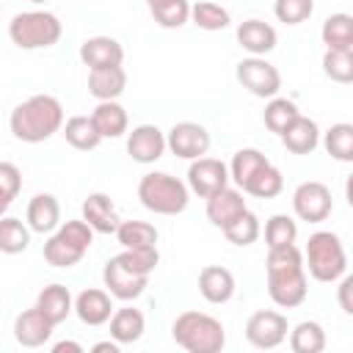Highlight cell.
<instances>
[{"label": "cell", "instance_id": "1", "mask_svg": "<svg viewBox=\"0 0 353 353\" xmlns=\"http://www.w3.org/2000/svg\"><path fill=\"white\" fill-rule=\"evenodd\" d=\"M309 281H306V268H303V254L301 248L284 245V248H270L268 251V295L276 306L281 309H295L306 301Z\"/></svg>", "mask_w": 353, "mask_h": 353}, {"label": "cell", "instance_id": "2", "mask_svg": "<svg viewBox=\"0 0 353 353\" xmlns=\"http://www.w3.org/2000/svg\"><path fill=\"white\" fill-rule=\"evenodd\" d=\"M8 127L22 143H41L63 127V108L52 94H36L11 110Z\"/></svg>", "mask_w": 353, "mask_h": 353}, {"label": "cell", "instance_id": "3", "mask_svg": "<svg viewBox=\"0 0 353 353\" xmlns=\"http://www.w3.org/2000/svg\"><path fill=\"white\" fill-rule=\"evenodd\" d=\"M171 336L179 347H185L188 353H221L226 345V331L223 323L215 320L212 314L204 312H182L174 325H171Z\"/></svg>", "mask_w": 353, "mask_h": 353}, {"label": "cell", "instance_id": "4", "mask_svg": "<svg viewBox=\"0 0 353 353\" xmlns=\"http://www.w3.org/2000/svg\"><path fill=\"white\" fill-rule=\"evenodd\" d=\"M301 254H303V268L317 281H325V284L339 281L347 270L345 245L334 232H314L306 240V248Z\"/></svg>", "mask_w": 353, "mask_h": 353}, {"label": "cell", "instance_id": "5", "mask_svg": "<svg viewBox=\"0 0 353 353\" xmlns=\"http://www.w3.org/2000/svg\"><path fill=\"white\" fill-rule=\"evenodd\" d=\"M138 199L149 212L179 215L188 207V185L165 171L143 174L138 182Z\"/></svg>", "mask_w": 353, "mask_h": 353}, {"label": "cell", "instance_id": "6", "mask_svg": "<svg viewBox=\"0 0 353 353\" xmlns=\"http://www.w3.org/2000/svg\"><path fill=\"white\" fill-rule=\"evenodd\" d=\"M91 240H94V229L83 218L58 223V229L44 243V259L52 268H74L91 248Z\"/></svg>", "mask_w": 353, "mask_h": 353}, {"label": "cell", "instance_id": "7", "mask_svg": "<svg viewBox=\"0 0 353 353\" xmlns=\"http://www.w3.org/2000/svg\"><path fill=\"white\" fill-rule=\"evenodd\" d=\"M63 25L50 11H22L8 22V39L19 50H44L58 44Z\"/></svg>", "mask_w": 353, "mask_h": 353}, {"label": "cell", "instance_id": "8", "mask_svg": "<svg viewBox=\"0 0 353 353\" xmlns=\"http://www.w3.org/2000/svg\"><path fill=\"white\" fill-rule=\"evenodd\" d=\"M237 83L248 94L259 99H270L281 88V74L270 61H265V55H251L237 63Z\"/></svg>", "mask_w": 353, "mask_h": 353}, {"label": "cell", "instance_id": "9", "mask_svg": "<svg viewBox=\"0 0 353 353\" xmlns=\"http://www.w3.org/2000/svg\"><path fill=\"white\" fill-rule=\"evenodd\" d=\"M292 210L301 221L306 223H320L331 215L334 210V199H331V190L317 182V179H309V182H301L292 193Z\"/></svg>", "mask_w": 353, "mask_h": 353}, {"label": "cell", "instance_id": "10", "mask_svg": "<svg viewBox=\"0 0 353 353\" xmlns=\"http://www.w3.org/2000/svg\"><path fill=\"white\" fill-rule=\"evenodd\" d=\"M287 331H290L287 317L281 312H273V309H259L245 323V339L259 350L279 347L287 339Z\"/></svg>", "mask_w": 353, "mask_h": 353}, {"label": "cell", "instance_id": "11", "mask_svg": "<svg viewBox=\"0 0 353 353\" xmlns=\"http://www.w3.org/2000/svg\"><path fill=\"white\" fill-rule=\"evenodd\" d=\"M165 149H171L182 160H196L204 157L210 149V132L199 121H179L168 130L165 135Z\"/></svg>", "mask_w": 353, "mask_h": 353}, {"label": "cell", "instance_id": "12", "mask_svg": "<svg viewBox=\"0 0 353 353\" xmlns=\"http://www.w3.org/2000/svg\"><path fill=\"white\" fill-rule=\"evenodd\" d=\"M229 185V168L223 160H215V157H196L190 160V168H188V188L207 199L212 193H218L221 188Z\"/></svg>", "mask_w": 353, "mask_h": 353}, {"label": "cell", "instance_id": "13", "mask_svg": "<svg viewBox=\"0 0 353 353\" xmlns=\"http://www.w3.org/2000/svg\"><path fill=\"white\" fill-rule=\"evenodd\" d=\"M102 281L108 287V292L119 301H135L138 295H143V290L149 287V276H138L132 270H127L116 256H110L102 268Z\"/></svg>", "mask_w": 353, "mask_h": 353}, {"label": "cell", "instance_id": "14", "mask_svg": "<svg viewBox=\"0 0 353 353\" xmlns=\"http://www.w3.org/2000/svg\"><path fill=\"white\" fill-rule=\"evenodd\" d=\"M163 152H165V135L154 124H138L127 135V154L141 165L157 163L163 157Z\"/></svg>", "mask_w": 353, "mask_h": 353}, {"label": "cell", "instance_id": "15", "mask_svg": "<svg viewBox=\"0 0 353 353\" xmlns=\"http://www.w3.org/2000/svg\"><path fill=\"white\" fill-rule=\"evenodd\" d=\"M80 61L88 69H102V66H121L124 61V47L121 41L110 36H91L80 44Z\"/></svg>", "mask_w": 353, "mask_h": 353}, {"label": "cell", "instance_id": "16", "mask_svg": "<svg viewBox=\"0 0 353 353\" xmlns=\"http://www.w3.org/2000/svg\"><path fill=\"white\" fill-rule=\"evenodd\" d=\"M248 207H245V199H243V193L237 190V188H221L218 193H212V196H207V218H210V223L212 226H218V229H223V226H229L237 215H243Z\"/></svg>", "mask_w": 353, "mask_h": 353}, {"label": "cell", "instance_id": "17", "mask_svg": "<svg viewBox=\"0 0 353 353\" xmlns=\"http://www.w3.org/2000/svg\"><path fill=\"white\" fill-rule=\"evenodd\" d=\"M52 328L55 325L33 306V309H25L22 314H17V320H14V339L22 347H41L52 336Z\"/></svg>", "mask_w": 353, "mask_h": 353}, {"label": "cell", "instance_id": "18", "mask_svg": "<svg viewBox=\"0 0 353 353\" xmlns=\"http://www.w3.org/2000/svg\"><path fill=\"white\" fill-rule=\"evenodd\" d=\"M72 312H74V314L80 317V323H85V325H105V323L110 320V314H113L110 292L97 290V287L83 290V292L74 298V309H72Z\"/></svg>", "mask_w": 353, "mask_h": 353}, {"label": "cell", "instance_id": "19", "mask_svg": "<svg viewBox=\"0 0 353 353\" xmlns=\"http://www.w3.org/2000/svg\"><path fill=\"white\" fill-rule=\"evenodd\" d=\"M276 28L262 19H245L237 25V44L251 55H268L270 50H276Z\"/></svg>", "mask_w": 353, "mask_h": 353}, {"label": "cell", "instance_id": "20", "mask_svg": "<svg viewBox=\"0 0 353 353\" xmlns=\"http://www.w3.org/2000/svg\"><path fill=\"white\" fill-rule=\"evenodd\" d=\"M80 212H83V221H85L94 232H99V234H113L116 226H119L116 204L110 201L108 193H91V196L83 201Z\"/></svg>", "mask_w": 353, "mask_h": 353}, {"label": "cell", "instance_id": "21", "mask_svg": "<svg viewBox=\"0 0 353 353\" xmlns=\"http://www.w3.org/2000/svg\"><path fill=\"white\" fill-rule=\"evenodd\" d=\"M199 292L210 303H226L234 295V276L223 265H207L199 273Z\"/></svg>", "mask_w": 353, "mask_h": 353}, {"label": "cell", "instance_id": "22", "mask_svg": "<svg viewBox=\"0 0 353 353\" xmlns=\"http://www.w3.org/2000/svg\"><path fill=\"white\" fill-rule=\"evenodd\" d=\"M61 223V204L52 193H36L30 201H28V226L30 232H39V234H50L55 232Z\"/></svg>", "mask_w": 353, "mask_h": 353}, {"label": "cell", "instance_id": "23", "mask_svg": "<svg viewBox=\"0 0 353 353\" xmlns=\"http://www.w3.org/2000/svg\"><path fill=\"white\" fill-rule=\"evenodd\" d=\"M127 88V72L121 66H102V69H88V94L99 102L105 99H119Z\"/></svg>", "mask_w": 353, "mask_h": 353}, {"label": "cell", "instance_id": "24", "mask_svg": "<svg viewBox=\"0 0 353 353\" xmlns=\"http://www.w3.org/2000/svg\"><path fill=\"white\" fill-rule=\"evenodd\" d=\"M279 138H281V143H284L287 152H292V154H309L320 143V130H317V124L312 119H306V116L298 113L295 121Z\"/></svg>", "mask_w": 353, "mask_h": 353}, {"label": "cell", "instance_id": "25", "mask_svg": "<svg viewBox=\"0 0 353 353\" xmlns=\"http://www.w3.org/2000/svg\"><path fill=\"white\" fill-rule=\"evenodd\" d=\"M91 121H94V127H97V132H99L102 141H105V138H121V135L127 132V124H130L127 110H124L116 99L99 102V105L91 110Z\"/></svg>", "mask_w": 353, "mask_h": 353}, {"label": "cell", "instance_id": "26", "mask_svg": "<svg viewBox=\"0 0 353 353\" xmlns=\"http://www.w3.org/2000/svg\"><path fill=\"white\" fill-rule=\"evenodd\" d=\"M36 309H39L52 325H58V323H63V320L72 314L74 301H72V292H69L63 284H47V287L39 292V298H36Z\"/></svg>", "mask_w": 353, "mask_h": 353}, {"label": "cell", "instance_id": "27", "mask_svg": "<svg viewBox=\"0 0 353 353\" xmlns=\"http://www.w3.org/2000/svg\"><path fill=\"white\" fill-rule=\"evenodd\" d=\"M110 336L119 342V345H132L143 336L146 331V320H143V312L141 309H132V306H121V309H113L110 314Z\"/></svg>", "mask_w": 353, "mask_h": 353}, {"label": "cell", "instance_id": "28", "mask_svg": "<svg viewBox=\"0 0 353 353\" xmlns=\"http://www.w3.org/2000/svg\"><path fill=\"white\" fill-rule=\"evenodd\" d=\"M325 50H353V17L350 14H331L320 28Z\"/></svg>", "mask_w": 353, "mask_h": 353}, {"label": "cell", "instance_id": "29", "mask_svg": "<svg viewBox=\"0 0 353 353\" xmlns=\"http://www.w3.org/2000/svg\"><path fill=\"white\" fill-rule=\"evenodd\" d=\"M61 130H63L66 143L74 146V149H80V152H91V149H97L102 143V138H99L91 116H72V119H66V124Z\"/></svg>", "mask_w": 353, "mask_h": 353}, {"label": "cell", "instance_id": "30", "mask_svg": "<svg viewBox=\"0 0 353 353\" xmlns=\"http://www.w3.org/2000/svg\"><path fill=\"white\" fill-rule=\"evenodd\" d=\"M116 240L121 248H154L157 245V229L146 221H119Z\"/></svg>", "mask_w": 353, "mask_h": 353}, {"label": "cell", "instance_id": "31", "mask_svg": "<svg viewBox=\"0 0 353 353\" xmlns=\"http://www.w3.org/2000/svg\"><path fill=\"white\" fill-rule=\"evenodd\" d=\"M270 160L259 152V149H240V152H234V157H232V165H229V179H234V185L243 190L245 185H248V179L259 171V168H265Z\"/></svg>", "mask_w": 353, "mask_h": 353}, {"label": "cell", "instance_id": "32", "mask_svg": "<svg viewBox=\"0 0 353 353\" xmlns=\"http://www.w3.org/2000/svg\"><path fill=\"white\" fill-rule=\"evenodd\" d=\"M292 353H320L325 347V331L314 320H303L290 331Z\"/></svg>", "mask_w": 353, "mask_h": 353}, {"label": "cell", "instance_id": "33", "mask_svg": "<svg viewBox=\"0 0 353 353\" xmlns=\"http://www.w3.org/2000/svg\"><path fill=\"white\" fill-rule=\"evenodd\" d=\"M30 245V226L19 218L0 215V251L3 254H22Z\"/></svg>", "mask_w": 353, "mask_h": 353}, {"label": "cell", "instance_id": "34", "mask_svg": "<svg viewBox=\"0 0 353 353\" xmlns=\"http://www.w3.org/2000/svg\"><path fill=\"white\" fill-rule=\"evenodd\" d=\"M284 190V176H281V171L276 168V165H265V168H259L251 179H248V185L243 188V193H248V196H256V199H273V196H279Z\"/></svg>", "mask_w": 353, "mask_h": 353}, {"label": "cell", "instance_id": "35", "mask_svg": "<svg viewBox=\"0 0 353 353\" xmlns=\"http://www.w3.org/2000/svg\"><path fill=\"white\" fill-rule=\"evenodd\" d=\"M190 19L201 30H223L232 22L229 11L218 3H212V0H199L196 6H190Z\"/></svg>", "mask_w": 353, "mask_h": 353}, {"label": "cell", "instance_id": "36", "mask_svg": "<svg viewBox=\"0 0 353 353\" xmlns=\"http://www.w3.org/2000/svg\"><path fill=\"white\" fill-rule=\"evenodd\" d=\"M301 110L295 108V102L292 99H284V97H270V102L265 105V113H262V119H265V127L270 130V132H276V135H281L292 121H295V116H298Z\"/></svg>", "mask_w": 353, "mask_h": 353}, {"label": "cell", "instance_id": "37", "mask_svg": "<svg viewBox=\"0 0 353 353\" xmlns=\"http://www.w3.org/2000/svg\"><path fill=\"white\" fill-rule=\"evenodd\" d=\"M323 146H325V152H328L334 160L350 163V160H353V124H345V121L334 124V127L325 132Z\"/></svg>", "mask_w": 353, "mask_h": 353}, {"label": "cell", "instance_id": "38", "mask_svg": "<svg viewBox=\"0 0 353 353\" xmlns=\"http://www.w3.org/2000/svg\"><path fill=\"white\" fill-rule=\"evenodd\" d=\"M298 237V223L279 212V215H270L268 223H265V243H268V251L270 248H284V245H292Z\"/></svg>", "mask_w": 353, "mask_h": 353}, {"label": "cell", "instance_id": "39", "mask_svg": "<svg viewBox=\"0 0 353 353\" xmlns=\"http://www.w3.org/2000/svg\"><path fill=\"white\" fill-rule=\"evenodd\" d=\"M221 232H223V237H226L229 243L245 248V245L256 243V237H259V218H256L251 210H245L243 215H237V218H234L229 226H223Z\"/></svg>", "mask_w": 353, "mask_h": 353}, {"label": "cell", "instance_id": "40", "mask_svg": "<svg viewBox=\"0 0 353 353\" xmlns=\"http://www.w3.org/2000/svg\"><path fill=\"white\" fill-rule=\"evenodd\" d=\"M323 72L334 83H350L353 80V50H325Z\"/></svg>", "mask_w": 353, "mask_h": 353}, {"label": "cell", "instance_id": "41", "mask_svg": "<svg viewBox=\"0 0 353 353\" xmlns=\"http://www.w3.org/2000/svg\"><path fill=\"white\" fill-rule=\"evenodd\" d=\"M116 259L138 276H152V270L160 262V254H157V245L154 248H124L121 254H116Z\"/></svg>", "mask_w": 353, "mask_h": 353}, {"label": "cell", "instance_id": "42", "mask_svg": "<svg viewBox=\"0 0 353 353\" xmlns=\"http://www.w3.org/2000/svg\"><path fill=\"white\" fill-rule=\"evenodd\" d=\"M312 11H314V0H276L273 3V14L284 25H301L312 17Z\"/></svg>", "mask_w": 353, "mask_h": 353}, {"label": "cell", "instance_id": "43", "mask_svg": "<svg viewBox=\"0 0 353 353\" xmlns=\"http://www.w3.org/2000/svg\"><path fill=\"white\" fill-rule=\"evenodd\" d=\"M0 188L11 196V199H17L19 196V190H22V171L14 165V163H0Z\"/></svg>", "mask_w": 353, "mask_h": 353}, {"label": "cell", "instance_id": "44", "mask_svg": "<svg viewBox=\"0 0 353 353\" xmlns=\"http://www.w3.org/2000/svg\"><path fill=\"white\" fill-rule=\"evenodd\" d=\"M339 309L345 314H353V276H342L339 281Z\"/></svg>", "mask_w": 353, "mask_h": 353}, {"label": "cell", "instance_id": "45", "mask_svg": "<svg viewBox=\"0 0 353 353\" xmlns=\"http://www.w3.org/2000/svg\"><path fill=\"white\" fill-rule=\"evenodd\" d=\"M63 350H72V353H83V345H77V342H69V339H63V342L52 345V353H63Z\"/></svg>", "mask_w": 353, "mask_h": 353}, {"label": "cell", "instance_id": "46", "mask_svg": "<svg viewBox=\"0 0 353 353\" xmlns=\"http://www.w3.org/2000/svg\"><path fill=\"white\" fill-rule=\"evenodd\" d=\"M94 353H102V350H110V353H119V342L113 339V342H97L94 347H91Z\"/></svg>", "mask_w": 353, "mask_h": 353}, {"label": "cell", "instance_id": "47", "mask_svg": "<svg viewBox=\"0 0 353 353\" xmlns=\"http://www.w3.org/2000/svg\"><path fill=\"white\" fill-rule=\"evenodd\" d=\"M11 201H14V199H11V196H8V193L0 188V215H6V210L11 207Z\"/></svg>", "mask_w": 353, "mask_h": 353}, {"label": "cell", "instance_id": "48", "mask_svg": "<svg viewBox=\"0 0 353 353\" xmlns=\"http://www.w3.org/2000/svg\"><path fill=\"white\" fill-rule=\"evenodd\" d=\"M165 3H171V0H146V6H149V11H154V8H163Z\"/></svg>", "mask_w": 353, "mask_h": 353}, {"label": "cell", "instance_id": "49", "mask_svg": "<svg viewBox=\"0 0 353 353\" xmlns=\"http://www.w3.org/2000/svg\"><path fill=\"white\" fill-rule=\"evenodd\" d=\"M30 3H36V6H41V3H47V0H30Z\"/></svg>", "mask_w": 353, "mask_h": 353}]
</instances>
